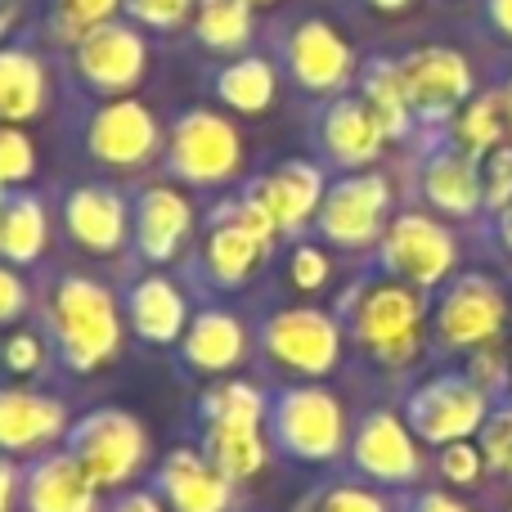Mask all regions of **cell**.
I'll use <instances>...</instances> for the list:
<instances>
[{
    "label": "cell",
    "mask_w": 512,
    "mask_h": 512,
    "mask_svg": "<svg viewBox=\"0 0 512 512\" xmlns=\"http://www.w3.org/2000/svg\"><path fill=\"white\" fill-rule=\"evenodd\" d=\"M279 77L283 72L274 63V54L248 50L239 59H225L207 72V95L239 117H261L279 99Z\"/></svg>",
    "instance_id": "obj_27"
},
{
    "label": "cell",
    "mask_w": 512,
    "mask_h": 512,
    "mask_svg": "<svg viewBox=\"0 0 512 512\" xmlns=\"http://www.w3.org/2000/svg\"><path fill=\"white\" fill-rule=\"evenodd\" d=\"M59 230L90 256L131 252V189L113 180H77L59 194Z\"/></svg>",
    "instance_id": "obj_13"
},
{
    "label": "cell",
    "mask_w": 512,
    "mask_h": 512,
    "mask_svg": "<svg viewBox=\"0 0 512 512\" xmlns=\"http://www.w3.org/2000/svg\"><path fill=\"white\" fill-rule=\"evenodd\" d=\"M378 270L409 288H436L454 270V234L423 212H400L378 243Z\"/></svg>",
    "instance_id": "obj_18"
},
{
    "label": "cell",
    "mask_w": 512,
    "mask_h": 512,
    "mask_svg": "<svg viewBox=\"0 0 512 512\" xmlns=\"http://www.w3.org/2000/svg\"><path fill=\"white\" fill-rule=\"evenodd\" d=\"M486 418V391L472 378H459V373H441V378L414 387L405 400V423L414 427L418 441L436 445V450L468 441L477 427H486Z\"/></svg>",
    "instance_id": "obj_17"
},
{
    "label": "cell",
    "mask_w": 512,
    "mask_h": 512,
    "mask_svg": "<svg viewBox=\"0 0 512 512\" xmlns=\"http://www.w3.org/2000/svg\"><path fill=\"white\" fill-rule=\"evenodd\" d=\"M499 234H504V243L512 248V207H504V216H499Z\"/></svg>",
    "instance_id": "obj_50"
},
{
    "label": "cell",
    "mask_w": 512,
    "mask_h": 512,
    "mask_svg": "<svg viewBox=\"0 0 512 512\" xmlns=\"http://www.w3.org/2000/svg\"><path fill=\"white\" fill-rule=\"evenodd\" d=\"M144 486L171 512H234V504H239V486L194 441L162 454Z\"/></svg>",
    "instance_id": "obj_21"
},
{
    "label": "cell",
    "mask_w": 512,
    "mask_h": 512,
    "mask_svg": "<svg viewBox=\"0 0 512 512\" xmlns=\"http://www.w3.org/2000/svg\"><path fill=\"white\" fill-rule=\"evenodd\" d=\"M499 99H504V113H508V126H512V81L504 86V95H499Z\"/></svg>",
    "instance_id": "obj_51"
},
{
    "label": "cell",
    "mask_w": 512,
    "mask_h": 512,
    "mask_svg": "<svg viewBox=\"0 0 512 512\" xmlns=\"http://www.w3.org/2000/svg\"><path fill=\"white\" fill-rule=\"evenodd\" d=\"M36 324L54 351V369L68 378L99 373L117 360L126 342L122 297L99 274L86 270H50L36 288Z\"/></svg>",
    "instance_id": "obj_1"
},
{
    "label": "cell",
    "mask_w": 512,
    "mask_h": 512,
    "mask_svg": "<svg viewBox=\"0 0 512 512\" xmlns=\"http://www.w3.org/2000/svg\"><path fill=\"white\" fill-rule=\"evenodd\" d=\"M104 512H171L149 486H126L104 504Z\"/></svg>",
    "instance_id": "obj_45"
},
{
    "label": "cell",
    "mask_w": 512,
    "mask_h": 512,
    "mask_svg": "<svg viewBox=\"0 0 512 512\" xmlns=\"http://www.w3.org/2000/svg\"><path fill=\"white\" fill-rule=\"evenodd\" d=\"M486 468V450L472 441H454V445H441V477L450 486H472Z\"/></svg>",
    "instance_id": "obj_42"
},
{
    "label": "cell",
    "mask_w": 512,
    "mask_h": 512,
    "mask_svg": "<svg viewBox=\"0 0 512 512\" xmlns=\"http://www.w3.org/2000/svg\"><path fill=\"white\" fill-rule=\"evenodd\" d=\"M256 351L274 373L292 382H324L337 373L346 351V328L337 310L297 301V306H274L256 324Z\"/></svg>",
    "instance_id": "obj_5"
},
{
    "label": "cell",
    "mask_w": 512,
    "mask_h": 512,
    "mask_svg": "<svg viewBox=\"0 0 512 512\" xmlns=\"http://www.w3.org/2000/svg\"><path fill=\"white\" fill-rule=\"evenodd\" d=\"M194 445L234 481H256L265 472V463L274 459L265 427H194Z\"/></svg>",
    "instance_id": "obj_31"
},
{
    "label": "cell",
    "mask_w": 512,
    "mask_h": 512,
    "mask_svg": "<svg viewBox=\"0 0 512 512\" xmlns=\"http://www.w3.org/2000/svg\"><path fill=\"white\" fill-rule=\"evenodd\" d=\"M99 495L104 490L90 481V472L63 445H54L23 463L18 512H104Z\"/></svg>",
    "instance_id": "obj_25"
},
{
    "label": "cell",
    "mask_w": 512,
    "mask_h": 512,
    "mask_svg": "<svg viewBox=\"0 0 512 512\" xmlns=\"http://www.w3.org/2000/svg\"><path fill=\"white\" fill-rule=\"evenodd\" d=\"M337 319H342L346 337L382 369H405L423 346V315L427 301L423 288L391 279H355L337 301Z\"/></svg>",
    "instance_id": "obj_2"
},
{
    "label": "cell",
    "mask_w": 512,
    "mask_h": 512,
    "mask_svg": "<svg viewBox=\"0 0 512 512\" xmlns=\"http://www.w3.org/2000/svg\"><path fill=\"white\" fill-rule=\"evenodd\" d=\"M198 230V212L176 180H144L131 189V252L144 270L185 261Z\"/></svg>",
    "instance_id": "obj_12"
},
{
    "label": "cell",
    "mask_w": 512,
    "mask_h": 512,
    "mask_svg": "<svg viewBox=\"0 0 512 512\" xmlns=\"http://www.w3.org/2000/svg\"><path fill=\"white\" fill-rule=\"evenodd\" d=\"M405 512H468V504H459V499L445 495V490H423V495L409 499Z\"/></svg>",
    "instance_id": "obj_47"
},
{
    "label": "cell",
    "mask_w": 512,
    "mask_h": 512,
    "mask_svg": "<svg viewBox=\"0 0 512 512\" xmlns=\"http://www.w3.org/2000/svg\"><path fill=\"white\" fill-rule=\"evenodd\" d=\"M36 310V283L27 279V270L0 261V333L18 328Z\"/></svg>",
    "instance_id": "obj_40"
},
{
    "label": "cell",
    "mask_w": 512,
    "mask_h": 512,
    "mask_svg": "<svg viewBox=\"0 0 512 512\" xmlns=\"http://www.w3.org/2000/svg\"><path fill=\"white\" fill-rule=\"evenodd\" d=\"M270 252H274L270 243L248 234L225 212V203H216V207H207V225H203L198 248L185 256V279L203 292H239L265 265Z\"/></svg>",
    "instance_id": "obj_14"
},
{
    "label": "cell",
    "mask_w": 512,
    "mask_h": 512,
    "mask_svg": "<svg viewBox=\"0 0 512 512\" xmlns=\"http://www.w3.org/2000/svg\"><path fill=\"white\" fill-rule=\"evenodd\" d=\"M162 144H167V126L135 95L90 99L86 117L77 126L81 158L95 171H108V176H135V171L158 167Z\"/></svg>",
    "instance_id": "obj_6"
},
{
    "label": "cell",
    "mask_w": 512,
    "mask_h": 512,
    "mask_svg": "<svg viewBox=\"0 0 512 512\" xmlns=\"http://www.w3.org/2000/svg\"><path fill=\"white\" fill-rule=\"evenodd\" d=\"M369 9H382V14H400V9H409L414 0H364Z\"/></svg>",
    "instance_id": "obj_49"
},
{
    "label": "cell",
    "mask_w": 512,
    "mask_h": 512,
    "mask_svg": "<svg viewBox=\"0 0 512 512\" xmlns=\"http://www.w3.org/2000/svg\"><path fill=\"white\" fill-rule=\"evenodd\" d=\"M504 292L499 283L481 279V274H463L445 288L441 306H436V333L445 346H459V351H481L499 337L504 328Z\"/></svg>",
    "instance_id": "obj_24"
},
{
    "label": "cell",
    "mask_w": 512,
    "mask_h": 512,
    "mask_svg": "<svg viewBox=\"0 0 512 512\" xmlns=\"http://www.w3.org/2000/svg\"><path fill=\"white\" fill-rule=\"evenodd\" d=\"M481 450H486V463H495L499 472H512V409H499V414L486 418Z\"/></svg>",
    "instance_id": "obj_44"
},
{
    "label": "cell",
    "mask_w": 512,
    "mask_h": 512,
    "mask_svg": "<svg viewBox=\"0 0 512 512\" xmlns=\"http://www.w3.org/2000/svg\"><path fill=\"white\" fill-rule=\"evenodd\" d=\"M270 391L248 378H216L194 400V427H265Z\"/></svg>",
    "instance_id": "obj_33"
},
{
    "label": "cell",
    "mask_w": 512,
    "mask_h": 512,
    "mask_svg": "<svg viewBox=\"0 0 512 512\" xmlns=\"http://www.w3.org/2000/svg\"><path fill=\"white\" fill-rule=\"evenodd\" d=\"M400 77H405V95L418 126L454 122L459 108L472 99V68L450 45H423V50L405 54L400 59Z\"/></svg>",
    "instance_id": "obj_20"
},
{
    "label": "cell",
    "mask_w": 512,
    "mask_h": 512,
    "mask_svg": "<svg viewBox=\"0 0 512 512\" xmlns=\"http://www.w3.org/2000/svg\"><path fill=\"white\" fill-rule=\"evenodd\" d=\"M270 54H274V63H279L283 81L297 86L301 95H310L315 104L351 90L355 77H360L351 41L319 14H301V18H292V23H283Z\"/></svg>",
    "instance_id": "obj_8"
},
{
    "label": "cell",
    "mask_w": 512,
    "mask_h": 512,
    "mask_svg": "<svg viewBox=\"0 0 512 512\" xmlns=\"http://www.w3.org/2000/svg\"><path fill=\"white\" fill-rule=\"evenodd\" d=\"M481 185H486V207H495V212L512 207V149L486 153V171H481Z\"/></svg>",
    "instance_id": "obj_43"
},
{
    "label": "cell",
    "mask_w": 512,
    "mask_h": 512,
    "mask_svg": "<svg viewBox=\"0 0 512 512\" xmlns=\"http://www.w3.org/2000/svg\"><path fill=\"white\" fill-rule=\"evenodd\" d=\"M252 351V328L243 324V315H234L221 301H207L194 310L185 337H180L176 355H180V373L185 378H230Z\"/></svg>",
    "instance_id": "obj_23"
},
{
    "label": "cell",
    "mask_w": 512,
    "mask_h": 512,
    "mask_svg": "<svg viewBox=\"0 0 512 512\" xmlns=\"http://www.w3.org/2000/svg\"><path fill=\"white\" fill-rule=\"evenodd\" d=\"M126 328L135 342L144 346H180L189 319H194V301H189V279H176L171 270H140L122 288Z\"/></svg>",
    "instance_id": "obj_22"
},
{
    "label": "cell",
    "mask_w": 512,
    "mask_h": 512,
    "mask_svg": "<svg viewBox=\"0 0 512 512\" xmlns=\"http://www.w3.org/2000/svg\"><path fill=\"white\" fill-rule=\"evenodd\" d=\"M54 216L45 194L36 189H9L0 198V261L18 265V270H36L50 248Z\"/></svg>",
    "instance_id": "obj_28"
},
{
    "label": "cell",
    "mask_w": 512,
    "mask_h": 512,
    "mask_svg": "<svg viewBox=\"0 0 512 512\" xmlns=\"http://www.w3.org/2000/svg\"><path fill=\"white\" fill-rule=\"evenodd\" d=\"M63 450L90 472V481L104 495H117V490L135 486V477L149 468V427L131 409L95 405L72 418Z\"/></svg>",
    "instance_id": "obj_7"
},
{
    "label": "cell",
    "mask_w": 512,
    "mask_h": 512,
    "mask_svg": "<svg viewBox=\"0 0 512 512\" xmlns=\"http://www.w3.org/2000/svg\"><path fill=\"white\" fill-rule=\"evenodd\" d=\"M252 5H256V9H261V5H274V0H252Z\"/></svg>",
    "instance_id": "obj_52"
},
{
    "label": "cell",
    "mask_w": 512,
    "mask_h": 512,
    "mask_svg": "<svg viewBox=\"0 0 512 512\" xmlns=\"http://www.w3.org/2000/svg\"><path fill=\"white\" fill-rule=\"evenodd\" d=\"M486 9H490V23L504 36H512V0H486Z\"/></svg>",
    "instance_id": "obj_48"
},
{
    "label": "cell",
    "mask_w": 512,
    "mask_h": 512,
    "mask_svg": "<svg viewBox=\"0 0 512 512\" xmlns=\"http://www.w3.org/2000/svg\"><path fill=\"white\" fill-rule=\"evenodd\" d=\"M265 436L270 450L288 463H337L351 445L346 409L324 382H283L270 391L265 409Z\"/></svg>",
    "instance_id": "obj_4"
},
{
    "label": "cell",
    "mask_w": 512,
    "mask_h": 512,
    "mask_svg": "<svg viewBox=\"0 0 512 512\" xmlns=\"http://www.w3.org/2000/svg\"><path fill=\"white\" fill-rule=\"evenodd\" d=\"M50 108V63L27 36L0 41V122L27 126Z\"/></svg>",
    "instance_id": "obj_26"
},
{
    "label": "cell",
    "mask_w": 512,
    "mask_h": 512,
    "mask_svg": "<svg viewBox=\"0 0 512 512\" xmlns=\"http://www.w3.org/2000/svg\"><path fill=\"white\" fill-rule=\"evenodd\" d=\"M310 512H391V508L378 490L355 486V481H337V486H324L310 499Z\"/></svg>",
    "instance_id": "obj_41"
},
{
    "label": "cell",
    "mask_w": 512,
    "mask_h": 512,
    "mask_svg": "<svg viewBox=\"0 0 512 512\" xmlns=\"http://www.w3.org/2000/svg\"><path fill=\"white\" fill-rule=\"evenodd\" d=\"M54 364V351H50V342H45V333H41V324L36 328H5L0 333V369L9 373V382H41L45 378V369Z\"/></svg>",
    "instance_id": "obj_36"
},
{
    "label": "cell",
    "mask_w": 512,
    "mask_h": 512,
    "mask_svg": "<svg viewBox=\"0 0 512 512\" xmlns=\"http://www.w3.org/2000/svg\"><path fill=\"white\" fill-rule=\"evenodd\" d=\"M189 41L216 63L239 59L256 41V5L252 0H198L189 18Z\"/></svg>",
    "instance_id": "obj_29"
},
{
    "label": "cell",
    "mask_w": 512,
    "mask_h": 512,
    "mask_svg": "<svg viewBox=\"0 0 512 512\" xmlns=\"http://www.w3.org/2000/svg\"><path fill=\"white\" fill-rule=\"evenodd\" d=\"M243 162H248V144H243V131L234 126L230 113L189 104L167 122V144H162L158 167L180 189H203V194L234 189L243 176Z\"/></svg>",
    "instance_id": "obj_3"
},
{
    "label": "cell",
    "mask_w": 512,
    "mask_h": 512,
    "mask_svg": "<svg viewBox=\"0 0 512 512\" xmlns=\"http://www.w3.org/2000/svg\"><path fill=\"white\" fill-rule=\"evenodd\" d=\"M423 198L445 216H472L481 203H486V185H481V171L477 158L463 149H441L427 158L423 176Z\"/></svg>",
    "instance_id": "obj_30"
},
{
    "label": "cell",
    "mask_w": 512,
    "mask_h": 512,
    "mask_svg": "<svg viewBox=\"0 0 512 512\" xmlns=\"http://www.w3.org/2000/svg\"><path fill=\"white\" fill-rule=\"evenodd\" d=\"M328 180H333V171L324 162L283 158L270 171H261V176L243 180V189L270 212L283 243H301V239H310V225H315V212L328 194Z\"/></svg>",
    "instance_id": "obj_15"
},
{
    "label": "cell",
    "mask_w": 512,
    "mask_h": 512,
    "mask_svg": "<svg viewBox=\"0 0 512 512\" xmlns=\"http://www.w3.org/2000/svg\"><path fill=\"white\" fill-rule=\"evenodd\" d=\"M36 176V144L23 126L0 122V189H27Z\"/></svg>",
    "instance_id": "obj_37"
},
{
    "label": "cell",
    "mask_w": 512,
    "mask_h": 512,
    "mask_svg": "<svg viewBox=\"0 0 512 512\" xmlns=\"http://www.w3.org/2000/svg\"><path fill=\"white\" fill-rule=\"evenodd\" d=\"M68 427L72 414L63 396L32 387V382H0V454L27 463L63 445Z\"/></svg>",
    "instance_id": "obj_19"
},
{
    "label": "cell",
    "mask_w": 512,
    "mask_h": 512,
    "mask_svg": "<svg viewBox=\"0 0 512 512\" xmlns=\"http://www.w3.org/2000/svg\"><path fill=\"white\" fill-rule=\"evenodd\" d=\"M504 126H508L504 99L481 95V99H472V104H463L459 117H454V144H459L463 153H472V158H486V153L499 149Z\"/></svg>",
    "instance_id": "obj_35"
},
{
    "label": "cell",
    "mask_w": 512,
    "mask_h": 512,
    "mask_svg": "<svg viewBox=\"0 0 512 512\" xmlns=\"http://www.w3.org/2000/svg\"><path fill=\"white\" fill-rule=\"evenodd\" d=\"M333 279V248H324L319 239L288 243V283L297 292H319Z\"/></svg>",
    "instance_id": "obj_39"
},
{
    "label": "cell",
    "mask_w": 512,
    "mask_h": 512,
    "mask_svg": "<svg viewBox=\"0 0 512 512\" xmlns=\"http://www.w3.org/2000/svg\"><path fill=\"white\" fill-rule=\"evenodd\" d=\"M306 144H310V158L324 162L337 176H346V171H369L391 140L378 126V117L369 113V104L351 86L342 95L315 104L310 126H306Z\"/></svg>",
    "instance_id": "obj_11"
},
{
    "label": "cell",
    "mask_w": 512,
    "mask_h": 512,
    "mask_svg": "<svg viewBox=\"0 0 512 512\" xmlns=\"http://www.w3.org/2000/svg\"><path fill=\"white\" fill-rule=\"evenodd\" d=\"M346 459H351L355 477L369 481V486H414L418 472H423V454H418V436L391 409H369V414L355 423L351 445H346Z\"/></svg>",
    "instance_id": "obj_16"
},
{
    "label": "cell",
    "mask_w": 512,
    "mask_h": 512,
    "mask_svg": "<svg viewBox=\"0 0 512 512\" xmlns=\"http://www.w3.org/2000/svg\"><path fill=\"white\" fill-rule=\"evenodd\" d=\"M113 18H122V0H50L41 27L59 50H68V45H77L86 32L113 23Z\"/></svg>",
    "instance_id": "obj_34"
},
{
    "label": "cell",
    "mask_w": 512,
    "mask_h": 512,
    "mask_svg": "<svg viewBox=\"0 0 512 512\" xmlns=\"http://www.w3.org/2000/svg\"><path fill=\"white\" fill-rule=\"evenodd\" d=\"M18 486H23V463L0 454V512H18Z\"/></svg>",
    "instance_id": "obj_46"
},
{
    "label": "cell",
    "mask_w": 512,
    "mask_h": 512,
    "mask_svg": "<svg viewBox=\"0 0 512 512\" xmlns=\"http://www.w3.org/2000/svg\"><path fill=\"white\" fill-rule=\"evenodd\" d=\"M391 216V185L378 171H346L328 180V194L315 212L310 239L337 252H369L382 243Z\"/></svg>",
    "instance_id": "obj_10"
},
{
    "label": "cell",
    "mask_w": 512,
    "mask_h": 512,
    "mask_svg": "<svg viewBox=\"0 0 512 512\" xmlns=\"http://www.w3.org/2000/svg\"><path fill=\"white\" fill-rule=\"evenodd\" d=\"M355 95L369 104V113L387 131V140H405L418 126L405 95V77H400V59H369L360 68V77H355Z\"/></svg>",
    "instance_id": "obj_32"
},
{
    "label": "cell",
    "mask_w": 512,
    "mask_h": 512,
    "mask_svg": "<svg viewBox=\"0 0 512 512\" xmlns=\"http://www.w3.org/2000/svg\"><path fill=\"white\" fill-rule=\"evenodd\" d=\"M194 9H198V0H122V18H131L135 27H144L153 36L189 27Z\"/></svg>",
    "instance_id": "obj_38"
},
{
    "label": "cell",
    "mask_w": 512,
    "mask_h": 512,
    "mask_svg": "<svg viewBox=\"0 0 512 512\" xmlns=\"http://www.w3.org/2000/svg\"><path fill=\"white\" fill-rule=\"evenodd\" d=\"M68 77L86 99H126L149 72V32L131 18L86 32L77 45H68Z\"/></svg>",
    "instance_id": "obj_9"
}]
</instances>
